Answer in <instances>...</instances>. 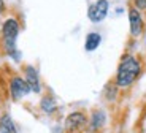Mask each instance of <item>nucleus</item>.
<instances>
[{"instance_id":"1","label":"nucleus","mask_w":146,"mask_h":133,"mask_svg":"<svg viewBox=\"0 0 146 133\" xmlns=\"http://www.w3.org/2000/svg\"><path fill=\"white\" fill-rule=\"evenodd\" d=\"M141 71V65L132 54H125L121 59V64L117 67L116 73V86L117 87H127L130 86Z\"/></svg>"},{"instance_id":"2","label":"nucleus","mask_w":146,"mask_h":133,"mask_svg":"<svg viewBox=\"0 0 146 133\" xmlns=\"http://www.w3.org/2000/svg\"><path fill=\"white\" fill-rule=\"evenodd\" d=\"M2 35H3V44L7 52L15 59H19V54H16V40L19 35V22L15 18H10L3 22L2 27Z\"/></svg>"},{"instance_id":"3","label":"nucleus","mask_w":146,"mask_h":133,"mask_svg":"<svg viewBox=\"0 0 146 133\" xmlns=\"http://www.w3.org/2000/svg\"><path fill=\"white\" fill-rule=\"evenodd\" d=\"M108 8L110 3L108 0H97L95 3H92L88 10V18L92 22H102L108 15Z\"/></svg>"},{"instance_id":"4","label":"nucleus","mask_w":146,"mask_h":133,"mask_svg":"<svg viewBox=\"0 0 146 133\" xmlns=\"http://www.w3.org/2000/svg\"><path fill=\"white\" fill-rule=\"evenodd\" d=\"M29 92H30L29 86H27V83L22 78L15 76V78L10 81V94H11V98H13V100H16V101L21 100V98L26 97Z\"/></svg>"},{"instance_id":"5","label":"nucleus","mask_w":146,"mask_h":133,"mask_svg":"<svg viewBox=\"0 0 146 133\" xmlns=\"http://www.w3.org/2000/svg\"><path fill=\"white\" fill-rule=\"evenodd\" d=\"M86 124H88V117H86L83 112H80V111L72 112V114H68L65 119V130L70 133H75V132L83 128Z\"/></svg>"},{"instance_id":"6","label":"nucleus","mask_w":146,"mask_h":133,"mask_svg":"<svg viewBox=\"0 0 146 133\" xmlns=\"http://www.w3.org/2000/svg\"><path fill=\"white\" fill-rule=\"evenodd\" d=\"M24 76H26V81L29 89L35 94H38L41 90V84H40V76H38V71L33 68L32 65H27L26 68H24Z\"/></svg>"},{"instance_id":"7","label":"nucleus","mask_w":146,"mask_h":133,"mask_svg":"<svg viewBox=\"0 0 146 133\" xmlns=\"http://www.w3.org/2000/svg\"><path fill=\"white\" fill-rule=\"evenodd\" d=\"M129 24H130V33L133 36L141 35L143 32V19L137 8H129Z\"/></svg>"},{"instance_id":"8","label":"nucleus","mask_w":146,"mask_h":133,"mask_svg":"<svg viewBox=\"0 0 146 133\" xmlns=\"http://www.w3.org/2000/svg\"><path fill=\"white\" fill-rule=\"evenodd\" d=\"M100 41H102L100 33H97V32L88 33V36H86V43H84V49L88 51V52H92V51H95L97 48H99Z\"/></svg>"},{"instance_id":"9","label":"nucleus","mask_w":146,"mask_h":133,"mask_svg":"<svg viewBox=\"0 0 146 133\" xmlns=\"http://www.w3.org/2000/svg\"><path fill=\"white\" fill-rule=\"evenodd\" d=\"M0 133H18L16 125L10 114H3L0 117Z\"/></svg>"},{"instance_id":"10","label":"nucleus","mask_w":146,"mask_h":133,"mask_svg":"<svg viewBox=\"0 0 146 133\" xmlns=\"http://www.w3.org/2000/svg\"><path fill=\"white\" fill-rule=\"evenodd\" d=\"M105 112L103 111H94L91 116V130L92 132H97V130H100L103 125H105Z\"/></svg>"},{"instance_id":"11","label":"nucleus","mask_w":146,"mask_h":133,"mask_svg":"<svg viewBox=\"0 0 146 133\" xmlns=\"http://www.w3.org/2000/svg\"><path fill=\"white\" fill-rule=\"evenodd\" d=\"M41 109H43L44 112H48V114L54 112L56 111V101H54V98L44 97L43 100H41Z\"/></svg>"},{"instance_id":"12","label":"nucleus","mask_w":146,"mask_h":133,"mask_svg":"<svg viewBox=\"0 0 146 133\" xmlns=\"http://www.w3.org/2000/svg\"><path fill=\"white\" fill-rule=\"evenodd\" d=\"M135 5H137V10H145L146 8V0H135Z\"/></svg>"},{"instance_id":"13","label":"nucleus","mask_w":146,"mask_h":133,"mask_svg":"<svg viewBox=\"0 0 146 133\" xmlns=\"http://www.w3.org/2000/svg\"><path fill=\"white\" fill-rule=\"evenodd\" d=\"M2 8H3V0H0V11H2Z\"/></svg>"}]
</instances>
